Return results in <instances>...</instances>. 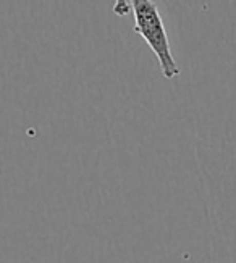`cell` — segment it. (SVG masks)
<instances>
[{
    "label": "cell",
    "mask_w": 236,
    "mask_h": 263,
    "mask_svg": "<svg viewBox=\"0 0 236 263\" xmlns=\"http://www.w3.org/2000/svg\"><path fill=\"white\" fill-rule=\"evenodd\" d=\"M128 2L134 16V32L146 41L157 57L164 78H176L179 74V66L172 55L170 41H168L159 7L152 0H128Z\"/></svg>",
    "instance_id": "1"
},
{
    "label": "cell",
    "mask_w": 236,
    "mask_h": 263,
    "mask_svg": "<svg viewBox=\"0 0 236 263\" xmlns=\"http://www.w3.org/2000/svg\"><path fill=\"white\" fill-rule=\"evenodd\" d=\"M130 11H131V7H130L128 0H115V4H114V13L117 16H126Z\"/></svg>",
    "instance_id": "2"
}]
</instances>
